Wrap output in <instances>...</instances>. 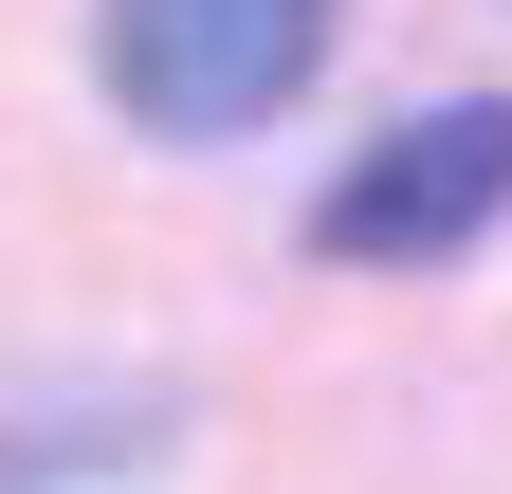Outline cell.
<instances>
[{
	"instance_id": "obj_1",
	"label": "cell",
	"mask_w": 512,
	"mask_h": 494,
	"mask_svg": "<svg viewBox=\"0 0 512 494\" xmlns=\"http://www.w3.org/2000/svg\"><path fill=\"white\" fill-rule=\"evenodd\" d=\"M92 55H110L128 129H165V147H238V129H275V110L311 92L330 0H110Z\"/></svg>"
},
{
	"instance_id": "obj_2",
	"label": "cell",
	"mask_w": 512,
	"mask_h": 494,
	"mask_svg": "<svg viewBox=\"0 0 512 494\" xmlns=\"http://www.w3.org/2000/svg\"><path fill=\"white\" fill-rule=\"evenodd\" d=\"M512 220V110L476 92V110H421V129H384L330 202H311V257H458V238H494Z\"/></svg>"
}]
</instances>
